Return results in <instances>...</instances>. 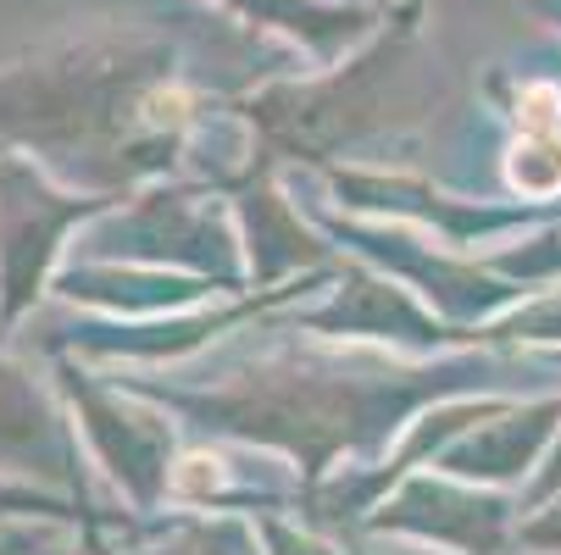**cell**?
Wrapping results in <instances>:
<instances>
[{
  "label": "cell",
  "instance_id": "obj_1",
  "mask_svg": "<svg viewBox=\"0 0 561 555\" xmlns=\"http://www.w3.org/2000/svg\"><path fill=\"white\" fill-rule=\"evenodd\" d=\"M512 178L528 189V195H556L561 189V139L539 123V134L528 144H517V162H512Z\"/></svg>",
  "mask_w": 561,
  "mask_h": 555
}]
</instances>
